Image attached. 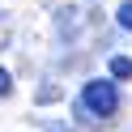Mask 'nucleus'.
Returning a JSON list of instances; mask_svg holds the SVG:
<instances>
[{"mask_svg": "<svg viewBox=\"0 0 132 132\" xmlns=\"http://www.w3.org/2000/svg\"><path fill=\"white\" fill-rule=\"evenodd\" d=\"M111 77L115 81H128L132 77V60H128V55H111Z\"/></svg>", "mask_w": 132, "mask_h": 132, "instance_id": "obj_2", "label": "nucleus"}, {"mask_svg": "<svg viewBox=\"0 0 132 132\" xmlns=\"http://www.w3.org/2000/svg\"><path fill=\"white\" fill-rule=\"evenodd\" d=\"M115 21H119V30H128V34H132V0H123V4H119Z\"/></svg>", "mask_w": 132, "mask_h": 132, "instance_id": "obj_3", "label": "nucleus"}, {"mask_svg": "<svg viewBox=\"0 0 132 132\" xmlns=\"http://www.w3.org/2000/svg\"><path fill=\"white\" fill-rule=\"evenodd\" d=\"M115 111H119V85H115V81L94 77V81H85V85H81V98H77V119L98 123V119H111Z\"/></svg>", "mask_w": 132, "mask_h": 132, "instance_id": "obj_1", "label": "nucleus"}, {"mask_svg": "<svg viewBox=\"0 0 132 132\" xmlns=\"http://www.w3.org/2000/svg\"><path fill=\"white\" fill-rule=\"evenodd\" d=\"M13 94V77H9V68H0V98H9Z\"/></svg>", "mask_w": 132, "mask_h": 132, "instance_id": "obj_4", "label": "nucleus"}]
</instances>
